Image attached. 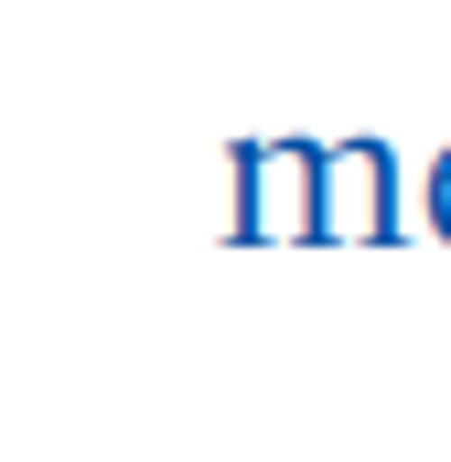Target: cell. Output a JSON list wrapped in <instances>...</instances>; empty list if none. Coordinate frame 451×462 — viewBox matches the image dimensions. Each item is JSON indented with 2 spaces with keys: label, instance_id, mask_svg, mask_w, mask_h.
I'll return each instance as SVG.
<instances>
[{
  "label": "cell",
  "instance_id": "obj_1",
  "mask_svg": "<svg viewBox=\"0 0 451 462\" xmlns=\"http://www.w3.org/2000/svg\"><path fill=\"white\" fill-rule=\"evenodd\" d=\"M323 151L334 140H236L226 172H236V236L269 247V236H323Z\"/></svg>",
  "mask_w": 451,
  "mask_h": 462
},
{
  "label": "cell",
  "instance_id": "obj_2",
  "mask_svg": "<svg viewBox=\"0 0 451 462\" xmlns=\"http://www.w3.org/2000/svg\"><path fill=\"white\" fill-rule=\"evenodd\" d=\"M409 226L398 216V151L387 140H334L323 151V236H365V247H387V236Z\"/></svg>",
  "mask_w": 451,
  "mask_h": 462
},
{
  "label": "cell",
  "instance_id": "obj_3",
  "mask_svg": "<svg viewBox=\"0 0 451 462\" xmlns=\"http://www.w3.org/2000/svg\"><path fill=\"white\" fill-rule=\"evenodd\" d=\"M430 236H451V151L430 162Z\"/></svg>",
  "mask_w": 451,
  "mask_h": 462
}]
</instances>
